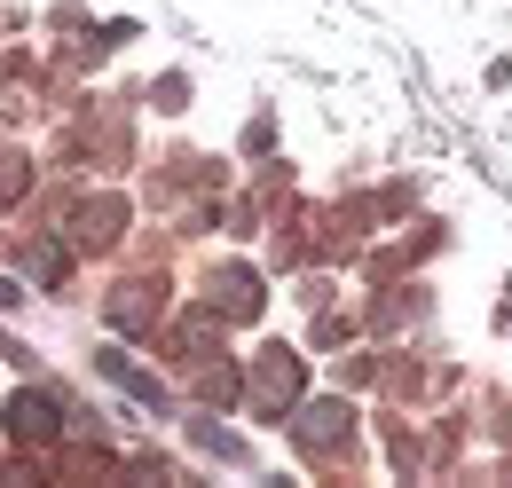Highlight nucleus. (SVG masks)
<instances>
[{
    "mask_svg": "<svg viewBox=\"0 0 512 488\" xmlns=\"http://www.w3.org/2000/svg\"><path fill=\"white\" fill-rule=\"evenodd\" d=\"M197 441H205V449H213V457H229V465H237V457H245V441H229V433H221V426H205V418H197Z\"/></svg>",
    "mask_w": 512,
    "mask_h": 488,
    "instance_id": "nucleus-4",
    "label": "nucleus"
},
{
    "mask_svg": "<svg viewBox=\"0 0 512 488\" xmlns=\"http://www.w3.org/2000/svg\"><path fill=\"white\" fill-rule=\"evenodd\" d=\"M95 363H103V378H111V386H127L134 402H150V410H158V402H166V386H158V378H142V370H134L127 355H119V347H103V355H95Z\"/></svg>",
    "mask_w": 512,
    "mask_h": 488,
    "instance_id": "nucleus-3",
    "label": "nucleus"
},
{
    "mask_svg": "<svg viewBox=\"0 0 512 488\" xmlns=\"http://www.w3.org/2000/svg\"><path fill=\"white\" fill-rule=\"evenodd\" d=\"M253 394L268 402V410H284V402L300 394V363H292L284 347H268V355H260V378H253Z\"/></svg>",
    "mask_w": 512,
    "mask_h": 488,
    "instance_id": "nucleus-2",
    "label": "nucleus"
},
{
    "mask_svg": "<svg viewBox=\"0 0 512 488\" xmlns=\"http://www.w3.org/2000/svg\"><path fill=\"white\" fill-rule=\"evenodd\" d=\"M8 433H16V441H56V433H64V410H56V394L24 386V394L8 402Z\"/></svg>",
    "mask_w": 512,
    "mask_h": 488,
    "instance_id": "nucleus-1",
    "label": "nucleus"
}]
</instances>
